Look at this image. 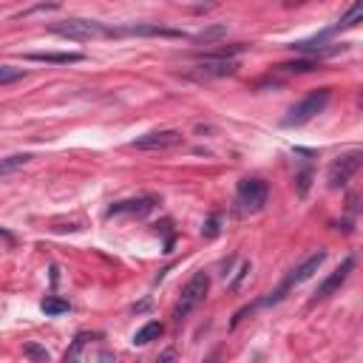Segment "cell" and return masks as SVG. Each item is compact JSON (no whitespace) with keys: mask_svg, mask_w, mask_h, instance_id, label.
<instances>
[{"mask_svg":"<svg viewBox=\"0 0 363 363\" xmlns=\"http://www.w3.org/2000/svg\"><path fill=\"white\" fill-rule=\"evenodd\" d=\"M360 162H363V153H360V150H352V153H346V156L335 159V162L329 164V173H326L329 187H332V190H337V187L349 184V182H352V176L360 170Z\"/></svg>","mask_w":363,"mask_h":363,"instance_id":"5","label":"cell"},{"mask_svg":"<svg viewBox=\"0 0 363 363\" xmlns=\"http://www.w3.org/2000/svg\"><path fill=\"white\" fill-rule=\"evenodd\" d=\"M298 3H303V0H284V6H298Z\"/></svg>","mask_w":363,"mask_h":363,"instance_id":"22","label":"cell"},{"mask_svg":"<svg viewBox=\"0 0 363 363\" xmlns=\"http://www.w3.org/2000/svg\"><path fill=\"white\" fill-rule=\"evenodd\" d=\"M31 162V153H14V156H6L0 159V179L9 176V173H17L20 167H26Z\"/></svg>","mask_w":363,"mask_h":363,"instance_id":"14","label":"cell"},{"mask_svg":"<svg viewBox=\"0 0 363 363\" xmlns=\"http://www.w3.org/2000/svg\"><path fill=\"white\" fill-rule=\"evenodd\" d=\"M323 261H326V252H323V250H320V252H315V255H309V258H306L301 267H295V269L286 275L284 289H286V286H292V284H303V281H309V278H312V275L320 269V264H323Z\"/></svg>","mask_w":363,"mask_h":363,"instance_id":"9","label":"cell"},{"mask_svg":"<svg viewBox=\"0 0 363 363\" xmlns=\"http://www.w3.org/2000/svg\"><path fill=\"white\" fill-rule=\"evenodd\" d=\"M318 62L315 60H301V62H286V65H281L284 71H295V74H303V71H312Z\"/></svg>","mask_w":363,"mask_h":363,"instance_id":"18","label":"cell"},{"mask_svg":"<svg viewBox=\"0 0 363 363\" xmlns=\"http://www.w3.org/2000/svg\"><path fill=\"white\" fill-rule=\"evenodd\" d=\"M182 142H184V136L179 130H150V133L133 139L130 147H136V150H167V147H176Z\"/></svg>","mask_w":363,"mask_h":363,"instance_id":"6","label":"cell"},{"mask_svg":"<svg viewBox=\"0 0 363 363\" xmlns=\"http://www.w3.org/2000/svg\"><path fill=\"white\" fill-rule=\"evenodd\" d=\"M26 354H28V357H37V360H48V352L40 349V346H34V343L26 346Z\"/></svg>","mask_w":363,"mask_h":363,"instance_id":"19","label":"cell"},{"mask_svg":"<svg viewBox=\"0 0 363 363\" xmlns=\"http://www.w3.org/2000/svg\"><path fill=\"white\" fill-rule=\"evenodd\" d=\"M354 269V258L349 255V258H343L340 261V267L335 269V272H329L326 278H323V284L318 286V292H315V298L309 301V303H318V301H323V298H329L332 292H337L343 284H346V278H349V272Z\"/></svg>","mask_w":363,"mask_h":363,"instance_id":"7","label":"cell"},{"mask_svg":"<svg viewBox=\"0 0 363 363\" xmlns=\"http://www.w3.org/2000/svg\"><path fill=\"white\" fill-rule=\"evenodd\" d=\"M360 17H363V3L360 0H354L352 6H349V11L337 20V26L332 28V31H340V28H352V26H357L360 23Z\"/></svg>","mask_w":363,"mask_h":363,"instance_id":"15","label":"cell"},{"mask_svg":"<svg viewBox=\"0 0 363 363\" xmlns=\"http://www.w3.org/2000/svg\"><path fill=\"white\" fill-rule=\"evenodd\" d=\"M17 79H23V68L0 65V85H6V82H17Z\"/></svg>","mask_w":363,"mask_h":363,"instance_id":"17","label":"cell"},{"mask_svg":"<svg viewBox=\"0 0 363 363\" xmlns=\"http://www.w3.org/2000/svg\"><path fill=\"white\" fill-rule=\"evenodd\" d=\"M207 289H210V275L201 269V272H196L187 284H184V289H182V298L176 301V306H173V320H184L204 298H207Z\"/></svg>","mask_w":363,"mask_h":363,"instance_id":"3","label":"cell"},{"mask_svg":"<svg viewBox=\"0 0 363 363\" xmlns=\"http://www.w3.org/2000/svg\"><path fill=\"white\" fill-rule=\"evenodd\" d=\"M267 182L261 179H241L235 187V201L241 213H258L267 204Z\"/></svg>","mask_w":363,"mask_h":363,"instance_id":"4","label":"cell"},{"mask_svg":"<svg viewBox=\"0 0 363 363\" xmlns=\"http://www.w3.org/2000/svg\"><path fill=\"white\" fill-rule=\"evenodd\" d=\"M0 241H6V244H11V241H14V238H11V235H9V233H6V230H0Z\"/></svg>","mask_w":363,"mask_h":363,"instance_id":"21","label":"cell"},{"mask_svg":"<svg viewBox=\"0 0 363 363\" xmlns=\"http://www.w3.org/2000/svg\"><path fill=\"white\" fill-rule=\"evenodd\" d=\"M216 233H218V216H210V218H207V224H204V235H207V238H213Z\"/></svg>","mask_w":363,"mask_h":363,"instance_id":"20","label":"cell"},{"mask_svg":"<svg viewBox=\"0 0 363 363\" xmlns=\"http://www.w3.org/2000/svg\"><path fill=\"white\" fill-rule=\"evenodd\" d=\"M54 34L68 37V40H108V37H122L119 26H108L102 20H85V17H74V20H60L51 26Z\"/></svg>","mask_w":363,"mask_h":363,"instance_id":"1","label":"cell"},{"mask_svg":"<svg viewBox=\"0 0 363 363\" xmlns=\"http://www.w3.org/2000/svg\"><path fill=\"white\" fill-rule=\"evenodd\" d=\"M159 335H162V323H159V320H150V323H145L142 329H136L133 346H147L150 340H159Z\"/></svg>","mask_w":363,"mask_h":363,"instance_id":"13","label":"cell"},{"mask_svg":"<svg viewBox=\"0 0 363 363\" xmlns=\"http://www.w3.org/2000/svg\"><path fill=\"white\" fill-rule=\"evenodd\" d=\"M40 309H43L45 315H62V312H68L71 306H68V301H62V298H57V295H45L43 303H40Z\"/></svg>","mask_w":363,"mask_h":363,"instance_id":"16","label":"cell"},{"mask_svg":"<svg viewBox=\"0 0 363 363\" xmlns=\"http://www.w3.org/2000/svg\"><path fill=\"white\" fill-rule=\"evenodd\" d=\"M119 34L128 37H184L182 31L176 28H164V26H150V23H136V26H119Z\"/></svg>","mask_w":363,"mask_h":363,"instance_id":"10","label":"cell"},{"mask_svg":"<svg viewBox=\"0 0 363 363\" xmlns=\"http://www.w3.org/2000/svg\"><path fill=\"white\" fill-rule=\"evenodd\" d=\"M26 60L54 62V65H71V62H82V54L79 51H28Z\"/></svg>","mask_w":363,"mask_h":363,"instance_id":"12","label":"cell"},{"mask_svg":"<svg viewBox=\"0 0 363 363\" xmlns=\"http://www.w3.org/2000/svg\"><path fill=\"white\" fill-rule=\"evenodd\" d=\"M153 204H156L153 196H142V199H130V201H116V204L108 207V216H130V213L145 216L147 210H153Z\"/></svg>","mask_w":363,"mask_h":363,"instance_id":"11","label":"cell"},{"mask_svg":"<svg viewBox=\"0 0 363 363\" xmlns=\"http://www.w3.org/2000/svg\"><path fill=\"white\" fill-rule=\"evenodd\" d=\"M329 96H332V88H315V91H309L298 105L289 108L284 125H286V128H301V125H306L309 119H315V116L329 105Z\"/></svg>","mask_w":363,"mask_h":363,"instance_id":"2","label":"cell"},{"mask_svg":"<svg viewBox=\"0 0 363 363\" xmlns=\"http://www.w3.org/2000/svg\"><path fill=\"white\" fill-rule=\"evenodd\" d=\"M235 60H201L196 68H193V74L190 77H196V79H216V77H230V74H235Z\"/></svg>","mask_w":363,"mask_h":363,"instance_id":"8","label":"cell"}]
</instances>
